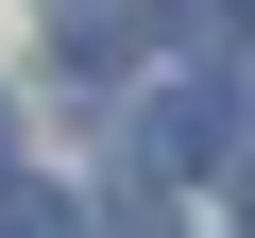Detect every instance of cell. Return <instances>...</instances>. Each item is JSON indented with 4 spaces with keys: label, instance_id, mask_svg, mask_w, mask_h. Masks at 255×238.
I'll return each mask as SVG.
<instances>
[{
    "label": "cell",
    "instance_id": "cell-2",
    "mask_svg": "<svg viewBox=\"0 0 255 238\" xmlns=\"http://www.w3.org/2000/svg\"><path fill=\"white\" fill-rule=\"evenodd\" d=\"M51 34H68V68H119L136 51V0H51Z\"/></svg>",
    "mask_w": 255,
    "mask_h": 238
},
{
    "label": "cell",
    "instance_id": "cell-3",
    "mask_svg": "<svg viewBox=\"0 0 255 238\" xmlns=\"http://www.w3.org/2000/svg\"><path fill=\"white\" fill-rule=\"evenodd\" d=\"M0 238H85V221H68L51 187H17V170H0Z\"/></svg>",
    "mask_w": 255,
    "mask_h": 238
},
{
    "label": "cell",
    "instance_id": "cell-1",
    "mask_svg": "<svg viewBox=\"0 0 255 238\" xmlns=\"http://www.w3.org/2000/svg\"><path fill=\"white\" fill-rule=\"evenodd\" d=\"M221 136H238L221 85H153V102H136V170H221Z\"/></svg>",
    "mask_w": 255,
    "mask_h": 238
},
{
    "label": "cell",
    "instance_id": "cell-5",
    "mask_svg": "<svg viewBox=\"0 0 255 238\" xmlns=\"http://www.w3.org/2000/svg\"><path fill=\"white\" fill-rule=\"evenodd\" d=\"M238 221H255V153H238Z\"/></svg>",
    "mask_w": 255,
    "mask_h": 238
},
{
    "label": "cell",
    "instance_id": "cell-4",
    "mask_svg": "<svg viewBox=\"0 0 255 238\" xmlns=\"http://www.w3.org/2000/svg\"><path fill=\"white\" fill-rule=\"evenodd\" d=\"M85 238H170V204H153V187H119V204H102Z\"/></svg>",
    "mask_w": 255,
    "mask_h": 238
}]
</instances>
